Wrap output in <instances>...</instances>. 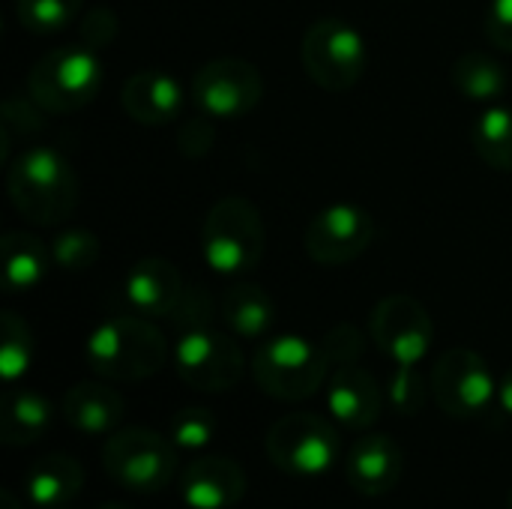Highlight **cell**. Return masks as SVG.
Segmentation results:
<instances>
[{
  "label": "cell",
  "instance_id": "1",
  "mask_svg": "<svg viewBox=\"0 0 512 509\" xmlns=\"http://www.w3.org/2000/svg\"><path fill=\"white\" fill-rule=\"evenodd\" d=\"M12 207L33 225H60L78 207V174L54 147L21 150L6 171Z\"/></svg>",
  "mask_w": 512,
  "mask_h": 509
},
{
  "label": "cell",
  "instance_id": "2",
  "mask_svg": "<svg viewBox=\"0 0 512 509\" xmlns=\"http://www.w3.org/2000/svg\"><path fill=\"white\" fill-rule=\"evenodd\" d=\"M87 363L105 381L138 384L162 372L168 363V342L144 315H117L102 321L87 339Z\"/></svg>",
  "mask_w": 512,
  "mask_h": 509
},
{
  "label": "cell",
  "instance_id": "3",
  "mask_svg": "<svg viewBox=\"0 0 512 509\" xmlns=\"http://www.w3.org/2000/svg\"><path fill=\"white\" fill-rule=\"evenodd\" d=\"M267 249V228L258 207L243 195L219 198L201 225V255L219 276L252 273Z\"/></svg>",
  "mask_w": 512,
  "mask_h": 509
},
{
  "label": "cell",
  "instance_id": "4",
  "mask_svg": "<svg viewBox=\"0 0 512 509\" xmlns=\"http://www.w3.org/2000/svg\"><path fill=\"white\" fill-rule=\"evenodd\" d=\"M330 366L333 363L324 345L288 333V336H270L255 351L252 378L276 402H303L324 387Z\"/></svg>",
  "mask_w": 512,
  "mask_h": 509
},
{
  "label": "cell",
  "instance_id": "5",
  "mask_svg": "<svg viewBox=\"0 0 512 509\" xmlns=\"http://www.w3.org/2000/svg\"><path fill=\"white\" fill-rule=\"evenodd\" d=\"M102 87V63L87 45H60L27 72V96L48 114L87 108Z\"/></svg>",
  "mask_w": 512,
  "mask_h": 509
},
{
  "label": "cell",
  "instance_id": "6",
  "mask_svg": "<svg viewBox=\"0 0 512 509\" xmlns=\"http://www.w3.org/2000/svg\"><path fill=\"white\" fill-rule=\"evenodd\" d=\"M102 468L111 483L132 495L162 492L177 471V447L168 435L126 426L111 432L102 447Z\"/></svg>",
  "mask_w": 512,
  "mask_h": 509
},
{
  "label": "cell",
  "instance_id": "7",
  "mask_svg": "<svg viewBox=\"0 0 512 509\" xmlns=\"http://www.w3.org/2000/svg\"><path fill=\"white\" fill-rule=\"evenodd\" d=\"M306 75L327 93L351 90L366 72V39L339 18H321L306 27L300 42Z\"/></svg>",
  "mask_w": 512,
  "mask_h": 509
},
{
  "label": "cell",
  "instance_id": "8",
  "mask_svg": "<svg viewBox=\"0 0 512 509\" xmlns=\"http://www.w3.org/2000/svg\"><path fill=\"white\" fill-rule=\"evenodd\" d=\"M339 432L318 414H288L267 432L270 462L291 477H324L339 462Z\"/></svg>",
  "mask_w": 512,
  "mask_h": 509
},
{
  "label": "cell",
  "instance_id": "9",
  "mask_svg": "<svg viewBox=\"0 0 512 509\" xmlns=\"http://www.w3.org/2000/svg\"><path fill=\"white\" fill-rule=\"evenodd\" d=\"M171 360L177 378L198 393H228L240 384L246 369L240 345L213 327L180 333Z\"/></svg>",
  "mask_w": 512,
  "mask_h": 509
},
{
  "label": "cell",
  "instance_id": "10",
  "mask_svg": "<svg viewBox=\"0 0 512 509\" xmlns=\"http://www.w3.org/2000/svg\"><path fill=\"white\" fill-rule=\"evenodd\" d=\"M432 399L453 420L480 417L495 399L498 384L489 363L471 348H450L432 366Z\"/></svg>",
  "mask_w": 512,
  "mask_h": 509
},
{
  "label": "cell",
  "instance_id": "11",
  "mask_svg": "<svg viewBox=\"0 0 512 509\" xmlns=\"http://www.w3.org/2000/svg\"><path fill=\"white\" fill-rule=\"evenodd\" d=\"M192 102L213 120H237L264 99V78L243 57H216L192 78Z\"/></svg>",
  "mask_w": 512,
  "mask_h": 509
},
{
  "label": "cell",
  "instance_id": "12",
  "mask_svg": "<svg viewBox=\"0 0 512 509\" xmlns=\"http://www.w3.org/2000/svg\"><path fill=\"white\" fill-rule=\"evenodd\" d=\"M369 333L378 351L396 366H420L435 342V324L426 306L408 294L384 297L369 318Z\"/></svg>",
  "mask_w": 512,
  "mask_h": 509
},
{
  "label": "cell",
  "instance_id": "13",
  "mask_svg": "<svg viewBox=\"0 0 512 509\" xmlns=\"http://www.w3.org/2000/svg\"><path fill=\"white\" fill-rule=\"evenodd\" d=\"M375 219L366 207L342 201L312 216L303 234L306 255L321 267H342L357 261L375 240Z\"/></svg>",
  "mask_w": 512,
  "mask_h": 509
},
{
  "label": "cell",
  "instance_id": "14",
  "mask_svg": "<svg viewBox=\"0 0 512 509\" xmlns=\"http://www.w3.org/2000/svg\"><path fill=\"white\" fill-rule=\"evenodd\" d=\"M180 498L189 509H231L246 498V471L228 456H201L183 468Z\"/></svg>",
  "mask_w": 512,
  "mask_h": 509
},
{
  "label": "cell",
  "instance_id": "15",
  "mask_svg": "<svg viewBox=\"0 0 512 509\" xmlns=\"http://www.w3.org/2000/svg\"><path fill=\"white\" fill-rule=\"evenodd\" d=\"M123 300L135 315L171 318L183 297V276L168 258H141L123 276Z\"/></svg>",
  "mask_w": 512,
  "mask_h": 509
},
{
  "label": "cell",
  "instance_id": "16",
  "mask_svg": "<svg viewBox=\"0 0 512 509\" xmlns=\"http://www.w3.org/2000/svg\"><path fill=\"white\" fill-rule=\"evenodd\" d=\"M405 471L402 447L390 435H366L360 438L345 462L348 486L363 498H381L390 495Z\"/></svg>",
  "mask_w": 512,
  "mask_h": 509
},
{
  "label": "cell",
  "instance_id": "17",
  "mask_svg": "<svg viewBox=\"0 0 512 509\" xmlns=\"http://www.w3.org/2000/svg\"><path fill=\"white\" fill-rule=\"evenodd\" d=\"M327 408L339 426H345L351 432H366L378 423V417L384 411V390L357 363L339 366L327 384Z\"/></svg>",
  "mask_w": 512,
  "mask_h": 509
},
{
  "label": "cell",
  "instance_id": "18",
  "mask_svg": "<svg viewBox=\"0 0 512 509\" xmlns=\"http://www.w3.org/2000/svg\"><path fill=\"white\" fill-rule=\"evenodd\" d=\"M120 105L141 126H168L180 117L186 105V90L174 75L144 69L126 78Z\"/></svg>",
  "mask_w": 512,
  "mask_h": 509
},
{
  "label": "cell",
  "instance_id": "19",
  "mask_svg": "<svg viewBox=\"0 0 512 509\" xmlns=\"http://www.w3.org/2000/svg\"><path fill=\"white\" fill-rule=\"evenodd\" d=\"M123 396L102 381H81L63 396V420L84 435H108L123 423Z\"/></svg>",
  "mask_w": 512,
  "mask_h": 509
},
{
  "label": "cell",
  "instance_id": "20",
  "mask_svg": "<svg viewBox=\"0 0 512 509\" xmlns=\"http://www.w3.org/2000/svg\"><path fill=\"white\" fill-rule=\"evenodd\" d=\"M24 495L33 507L57 509L75 501L84 489V468L78 459L63 453H48L30 465L21 480Z\"/></svg>",
  "mask_w": 512,
  "mask_h": 509
},
{
  "label": "cell",
  "instance_id": "21",
  "mask_svg": "<svg viewBox=\"0 0 512 509\" xmlns=\"http://www.w3.org/2000/svg\"><path fill=\"white\" fill-rule=\"evenodd\" d=\"M3 255V285L9 294H27L39 288L48 276L51 246H45L36 234L27 231H9L0 240Z\"/></svg>",
  "mask_w": 512,
  "mask_h": 509
},
{
  "label": "cell",
  "instance_id": "22",
  "mask_svg": "<svg viewBox=\"0 0 512 509\" xmlns=\"http://www.w3.org/2000/svg\"><path fill=\"white\" fill-rule=\"evenodd\" d=\"M219 312L225 327L240 339H264L276 324V306L270 294L249 282L231 285L219 300Z\"/></svg>",
  "mask_w": 512,
  "mask_h": 509
},
{
  "label": "cell",
  "instance_id": "23",
  "mask_svg": "<svg viewBox=\"0 0 512 509\" xmlns=\"http://www.w3.org/2000/svg\"><path fill=\"white\" fill-rule=\"evenodd\" d=\"M54 408L36 390H15L3 399L0 417V441L6 447H27L39 441L51 426Z\"/></svg>",
  "mask_w": 512,
  "mask_h": 509
},
{
  "label": "cell",
  "instance_id": "24",
  "mask_svg": "<svg viewBox=\"0 0 512 509\" xmlns=\"http://www.w3.org/2000/svg\"><path fill=\"white\" fill-rule=\"evenodd\" d=\"M450 75H453V87L465 99H471V102L492 105L510 87L504 63L498 57L486 54V51H465V54H459Z\"/></svg>",
  "mask_w": 512,
  "mask_h": 509
},
{
  "label": "cell",
  "instance_id": "25",
  "mask_svg": "<svg viewBox=\"0 0 512 509\" xmlns=\"http://www.w3.org/2000/svg\"><path fill=\"white\" fill-rule=\"evenodd\" d=\"M471 144L477 156L495 168L512 171V108L507 105H489L471 129Z\"/></svg>",
  "mask_w": 512,
  "mask_h": 509
},
{
  "label": "cell",
  "instance_id": "26",
  "mask_svg": "<svg viewBox=\"0 0 512 509\" xmlns=\"http://www.w3.org/2000/svg\"><path fill=\"white\" fill-rule=\"evenodd\" d=\"M33 363V336L24 318L15 312L0 315V375L6 384L27 375Z\"/></svg>",
  "mask_w": 512,
  "mask_h": 509
},
{
  "label": "cell",
  "instance_id": "27",
  "mask_svg": "<svg viewBox=\"0 0 512 509\" xmlns=\"http://www.w3.org/2000/svg\"><path fill=\"white\" fill-rule=\"evenodd\" d=\"M81 6L84 0H18L15 15L27 33L48 36V33L66 30L78 18Z\"/></svg>",
  "mask_w": 512,
  "mask_h": 509
},
{
  "label": "cell",
  "instance_id": "28",
  "mask_svg": "<svg viewBox=\"0 0 512 509\" xmlns=\"http://www.w3.org/2000/svg\"><path fill=\"white\" fill-rule=\"evenodd\" d=\"M219 432V420L210 408L201 405H189L171 414L168 420V438L177 450H189V453H201L213 444Z\"/></svg>",
  "mask_w": 512,
  "mask_h": 509
},
{
  "label": "cell",
  "instance_id": "29",
  "mask_svg": "<svg viewBox=\"0 0 512 509\" xmlns=\"http://www.w3.org/2000/svg\"><path fill=\"white\" fill-rule=\"evenodd\" d=\"M51 261L63 273H84L99 261V237L87 228H69L51 240Z\"/></svg>",
  "mask_w": 512,
  "mask_h": 509
},
{
  "label": "cell",
  "instance_id": "30",
  "mask_svg": "<svg viewBox=\"0 0 512 509\" xmlns=\"http://www.w3.org/2000/svg\"><path fill=\"white\" fill-rule=\"evenodd\" d=\"M426 381L420 378L417 366H396L390 384H387V402L393 405L396 414L402 417H417L426 408Z\"/></svg>",
  "mask_w": 512,
  "mask_h": 509
},
{
  "label": "cell",
  "instance_id": "31",
  "mask_svg": "<svg viewBox=\"0 0 512 509\" xmlns=\"http://www.w3.org/2000/svg\"><path fill=\"white\" fill-rule=\"evenodd\" d=\"M171 321L177 324L180 333L186 330H201V327H210L213 321V300L204 288H186Z\"/></svg>",
  "mask_w": 512,
  "mask_h": 509
},
{
  "label": "cell",
  "instance_id": "32",
  "mask_svg": "<svg viewBox=\"0 0 512 509\" xmlns=\"http://www.w3.org/2000/svg\"><path fill=\"white\" fill-rule=\"evenodd\" d=\"M321 345H324L330 363H336V366H354L360 360V354H363V336L351 324H336L321 339Z\"/></svg>",
  "mask_w": 512,
  "mask_h": 509
},
{
  "label": "cell",
  "instance_id": "33",
  "mask_svg": "<svg viewBox=\"0 0 512 509\" xmlns=\"http://www.w3.org/2000/svg\"><path fill=\"white\" fill-rule=\"evenodd\" d=\"M483 33L498 51L512 54V0H489Z\"/></svg>",
  "mask_w": 512,
  "mask_h": 509
},
{
  "label": "cell",
  "instance_id": "34",
  "mask_svg": "<svg viewBox=\"0 0 512 509\" xmlns=\"http://www.w3.org/2000/svg\"><path fill=\"white\" fill-rule=\"evenodd\" d=\"M117 27H120V21H117V15L111 12V9H105V6H96V9H90L87 15H84V21H81V42L87 45V48H105L114 36H117Z\"/></svg>",
  "mask_w": 512,
  "mask_h": 509
},
{
  "label": "cell",
  "instance_id": "35",
  "mask_svg": "<svg viewBox=\"0 0 512 509\" xmlns=\"http://www.w3.org/2000/svg\"><path fill=\"white\" fill-rule=\"evenodd\" d=\"M213 138H216V129H213V117L201 114L195 120H186L177 132V147L183 156H204L210 147H213Z\"/></svg>",
  "mask_w": 512,
  "mask_h": 509
},
{
  "label": "cell",
  "instance_id": "36",
  "mask_svg": "<svg viewBox=\"0 0 512 509\" xmlns=\"http://www.w3.org/2000/svg\"><path fill=\"white\" fill-rule=\"evenodd\" d=\"M495 402H498V408L512 420V366L507 369V375L501 378V384H498V399Z\"/></svg>",
  "mask_w": 512,
  "mask_h": 509
},
{
  "label": "cell",
  "instance_id": "37",
  "mask_svg": "<svg viewBox=\"0 0 512 509\" xmlns=\"http://www.w3.org/2000/svg\"><path fill=\"white\" fill-rule=\"evenodd\" d=\"M0 509H21L18 498H15L9 489H3V492H0Z\"/></svg>",
  "mask_w": 512,
  "mask_h": 509
},
{
  "label": "cell",
  "instance_id": "38",
  "mask_svg": "<svg viewBox=\"0 0 512 509\" xmlns=\"http://www.w3.org/2000/svg\"><path fill=\"white\" fill-rule=\"evenodd\" d=\"M99 509H132V507H126V504H120V501H108V504H102Z\"/></svg>",
  "mask_w": 512,
  "mask_h": 509
},
{
  "label": "cell",
  "instance_id": "39",
  "mask_svg": "<svg viewBox=\"0 0 512 509\" xmlns=\"http://www.w3.org/2000/svg\"><path fill=\"white\" fill-rule=\"evenodd\" d=\"M510 509H512V492H510Z\"/></svg>",
  "mask_w": 512,
  "mask_h": 509
},
{
  "label": "cell",
  "instance_id": "40",
  "mask_svg": "<svg viewBox=\"0 0 512 509\" xmlns=\"http://www.w3.org/2000/svg\"><path fill=\"white\" fill-rule=\"evenodd\" d=\"M57 509H63V507H57Z\"/></svg>",
  "mask_w": 512,
  "mask_h": 509
}]
</instances>
